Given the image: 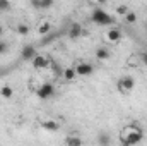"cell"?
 <instances>
[{
	"instance_id": "6",
	"label": "cell",
	"mask_w": 147,
	"mask_h": 146,
	"mask_svg": "<svg viewBox=\"0 0 147 146\" xmlns=\"http://www.w3.org/2000/svg\"><path fill=\"white\" fill-rule=\"evenodd\" d=\"M31 62H33V67L38 69V71H41V69H46L48 65H50V60L45 57V55H34L33 59H31Z\"/></svg>"
},
{
	"instance_id": "16",
	"label": "cell",
	"mask_w": 147,
	"mask_h": 146,
	"mask_svg": "<svg viewBox=\"0 0 147 146\" xmlns=\"http://www.w3.org/2000/svg\"><path fill=\"white\" fill-rule=\"evenodd\" d=\"M50 31H51V24H50V23H46V21H45V23H41V24L38 26V33H39V35H48Z\"/></svg>"
},
{
	"instance_id": "9",
	"label": "cell",
	"mask_w": 147,
	"mask_h": 146,
	"mask_svg": "<svg viewBox=\"0 0 147 146\" xmlns=\"http://www.w3.org/2000/svg\"><path fill=\"white\" fill-rule=\"evenodd\" d=\"M41 127H43L46 132H57V131L60 129V124L55 122V120H45V122H41Z\"/></svg>"
},
{
	"instance_id": "19",
	"label": "cell",
	"mask_w": 147,
	"mask_h": 146,
	"mask_svg": "<svg viewBox=\"0 0 147 146\" xmlns=\"http://www.w3.org/2000/svg\"><path fill=\"white\" fill-rule=\"evenodd\" d=\"M12 9L10 0H0V12H9Z\"/></svg>"
},
{
	"instance_id": "22",
	"label": "cell",
	"mask_w": 147,
	"mask_h": 146,
	"mask_svg": "<svg viewBox=\"0 0 147 146\" xmlns=\"http://www.w3.org/2000/svg\"><path fill=\"white\" fill-rule=\"evenodd\" d=\"M7 50H9V45H7L5 41H2V40H0V55H3Z\"/></svg>"
},
{
	"instance_id": "2",
	"label": "cell",
	"mask_w": 147,
	"mask_h": 146,
	"mask_svg": "<svg viewBox=\"0 0 147 146\" xmlns=\"http://www.w3.org/2000/svg\"><path fill=\"white\" fill-rule=\"evenodd\" d=\"M91 21H92L94 24H98V26H111V24L115 23V19L111 17L105 9H101V7L92 9V12H91Z\"/></svg>"
},
{
	"instance_id": "26",
	"label": "cell",
	"mask_w": 147,
	"mask_h": 146,
	"mask_svg": "<svg viewBox=\"0 0 147 146\" xmlns=\"http://www.w3.org/2000/svg\"><path fill=\"white\" fill-rule=\"evenodd\" d=\"M2 35H3V28L0 26V36H2Z\"/></svg>"
},
{
	"instance_id": "15",
	"label": "cell",
	"mask_w": 147,
	"mask_h": 146,
	"mask_svg": "<svg viewBox=\"0 0 147 146\" xmlns=\"http://www.w3.org/2000/svg\"><path fill=\"white\" fill-rule=\"evenodd\" d=\"M98 143H99V145H103V146L110 145L111 138L108 136V132H99V134H98Z\"/></svg>"
},
{
	"instance_id": "17",
	"label": "cell",
	"mask_w": 147,
	"mask_h": 146,
	"mask_svg": "<svg viewBox=\"0 0 147 146\" xmlns=\"http://www.w3.org/2000/svg\"><path fill=\"white\" fill-rule=\"evenodd\" d=\"M125 21H127L128 24H134V23H137V14H135V12H132V10H128V12L125 14Z\"/></svg>"
},
{
	"instance_id": "11",
	"label": "cell",
	"mask_w": 147,
	"mask_h": 146,
	"mask_svg": "<svg viewBox=\"0 0 147 146\" xmlns=\"http://www.w3.org/2000/svg\"><path fill=\"white\" fill-rule=\"evenodd\" d=\"M110 57H111V52L108 50V48L101 46V48H98V50H96V59H98V60H101V62H103V60H108Z\"/></svg>"
},
{
	"instance_id": "12",
	"label": "cell",
	"mask_w": 147,
	"mask_h": 146,
	"mask_svg": "<svg viewBox=\"0 0 147 146\" xmlns=\"http://www.w3.org/2000/svg\"><path fill=\"white\" fill-rule=\"evenodd\" d=\"M75 76H77L75 67H67V69L62 72V77H63L65 81H74V79H75Z\"/></svg>"
},
{
	"instance_id": "1",
	"label": "cell",
	"mask_w": 147,
	"mask_h": 146,
	"mask_svg": "<svg viewBox=\"0 0 147 146\" xmlns=\"http://www.w3.org/2000/svg\"><path fill=\"white\" fill-rule=\"evenodd\" d=\"M142 139H144V132H142V129L137 127L135 124L128 126V127L121 132V136H120V143L125 145V146L137 145V143H140Z\"/></svg>"
},
{
	"instance_id": "3",
	"label": "cell",
	"mask_w": 147,
	"mask_h": 146,
	"mask_svg": "<svg viewBox=\"0 0 147 146\" xmlns=\"http://www.w3.org/2000/svg\"><path fill=\"white\" fill-rule=\"evenodd\" d=\"M116 88H118V91H120V93H130V91L135 88V81H134V77H132V76H123V77H120V79H118Z\"/></svg>"
},
{
	"instance_id": "10",
	"label": "cell",
	"mask_w": 147,
	"mask_h": 146,
	"mask_svg": "<svg viewBox=\"0 0 147 146\" xmlns=\"http://www.w3.org/2000/svg\"><path fill=\"white\" fill-rule=\"evenodd\" d=\"M106 36H108V40H110V41L116 43V41H120V40H121L123 33H121V31H120L118 28H111L110 31H108V35H106Z\"/></svg>"
},
{
	"instance_id": "25",
	"label": "cell",
	"mask_w": 147,
	"mask_h": 146,
	"mask_svg": "<svg viewBox=\"0 0 147 146\" xmlns=\"http://www.w3.org/2000/svg\"><path fill=\"white\" fill-rule=\"evenodd\" d=\"M96 2H98V3H99V5H105V3H106V2H108V0H96Z\"/></svg>"
},
{
	"instance_id": "5",
	"label": "cell",
	"mask_w": 147,
	"mask_h": 146,
	"mask_svg": "<svg viewBox=\"0 0 147 146\" xmlns=\"http://www.w3.org/2000/svg\"><path fill=\"white\" fill-rule=\"evenodd\" d=\"M75 72H77V76H80V77H89L91 74L94 72V67H92V64L79 62V64L75 65Z\"/></svg>"
},
{
	"instance_id": "18",
	"label": "cell",
	"mask_w": 147,
	"mask_h": 146,
	"mask_svg": "<svg viewBox=\"0 0 147 146\" xmlns=\"http://www.w3.org/2000/svg\"><path fill=\"white\" fill-rule=\"evenodd\" d=\"M65 143L70 145V146H79V145H82V139L80 138H75V136H70V138L65 139Z\"/></svg>"
},
{
	"instance_id": "7",
	"label": "cell",
	"mask_w": 147,
	"mask_h": 146,
	"mask_svg": "<svg viewBox=\"0 0 147 146\" xmlns=\"http://www.w3.org/2000/svg\"><path fill=\"white\" fill-rule=\"evenodd\" d=\"M34 55H36V48H34L33 45H26V46L21 50V59H22V60H31Z\"/></svg>"
},
{
	"instance_id": "13",
	"label": "cell",
	"mask_w": 147,
	"mask_h": 146,
	"mask_svg": "<svg viewBox=\"0 0 147 146\" xmlns=\"http://www.w3.org/2000/svg\"><path fill=\"white\" fill-rule=\"evenodd\" d=\"M16 31H17V35H19V36H28L31 29H29V26H28L26 23H21V24L16 28Z\"/></svg>"
},
{
	"instance_id": "20",
	"label": "cell",
	"mask_w": 147,
	"mask_h": 146,
	"mask_svg": "<svg viewBox=\"0 0 147 146\" xmlns=\"http://www.w3.org/2000/svg\"><path fill=\"white\" fill-rule=\"evenodd\" d=\"M39 3H41V10H46V9H51L53 7L55 0H39Z\"/></svg>"
},
{
	"instance_id": "8",
	"label": "cell",
	"mask_w": 147,
	"mask_h": 146,
	"mask_svg": "<svg viewBox=\"0 0 147 146\" xmlns=\"http://www.w3.org/2000/svg\"><path fill=\"white\" fill-rule=\"evenodd\" d=\"M80 36H82V26L79 23H72L70 28H69V38L77 40V38H80Z\"/></svg>"
},
{
	"instance_id": "27",
	"label": "cell",
	"mask_w": 147,
	"mask_h": 146,
	"mask_svg": "<svg viewBox=\"0 0 147 146\" xmlns=\"http://www.w3.org/2000/svg\"><path fill=\"white\" fill-rule=\"evenodd\" d=\"M146 31H147V23H146Z\"/></svg>"
},
{
	"instance_id": "21",
	"label": "cell",
	"mask_w": 147,
	"mask_h": 146,
	"mask_svg": "<svg viewBox=\"0 0 147 146\" xmlns=\"http://www.w3.org/2000/svg\"><path fill=\"white\" fill-rule=\"evenodd\" d=\"M128 10H130V9H128V5H125V3H120V5L116 7V14H120V16H125Z\"/></svg>"
},
{
	"instance_id": "24",
	"label": "cell",
	"mask_w": 147,
	"mask_h": 146,
	"mask_svg": "<svg viewBox=\"0 0 147 146\" xmlns=\"http://www.w3.org/2000/svg\"><path fill=\"white\" fill-rule=\"evenodd\" d=\"M140 59H142V64H144V65L147 67V52H144V53L140 55Z\"/></svg>"
},
{
	"instance_id": "23",
	"label": "cell",
	"mask_w": 147,
	"mask_h": 146,
	"mask_svg": "<svg viewBox=\"0 0 147 146\" xmlns=\"http://www.w3.org/2000/svg\"><path fill=\"white\" fill-rule=\"evenodd\" d=\"M29 2H31L33 9H36V10H41V3H39V0H29Z\"/></svg>"
},
{
	"instance_id": "4",
	"label": "cell",
	"mask_w": 147,
	"mask_h": 146,
	"mask_svg": "<svg viewBox=\"0 0 147 146\" xmlns=\"http://www.w3.org/2000/svg\"><path fill=\"white\" fill-rule=\"evenodd\" d=\"M53 95H55V86L51 83H43L36 89V96L41 100H50Z\"/></svg>"
},
{
	"instance_id": "14",
	"label": "cell",
	"mask_w": 147,
	"mask_h": 146,
	"mask_svg": "<svg viewBox=\"0 0 147 146\" xmlns=\"http://www.w3.org/2000/svg\"><path fill=\"white\" fill-rule=\"evenodd\" d=\"M12 95H14V89H12L10 86H2V88H0V96H2V98L9 100V98H12Z\"/></svg>"
}]
</instances>
